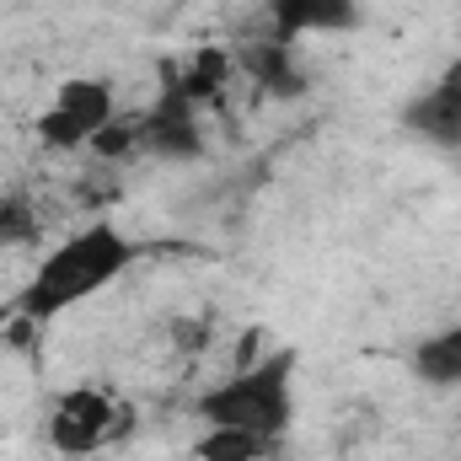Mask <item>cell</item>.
<instances>
[{
    "instance_id": "obj_1",
    "label": "cell",
    "mask_w": 461,
    "mask_h": 461,
    "mask_svg": "<svg viewBox=\"0 0 461 461\" xmlns=\"http://www.w3.org/2000/svg\"><path fill=\"white\" fill-rule=\"evenodd\" d=\"M134 258H140V247L118 226H108V221L81 226L76 236H65L59 247L43 252V263L32 268V279L16 295V312L27 322H54L65 312H76L81 301L103 295L108 285H118Z\"/></svg>"
},
{
    "instance_id": "obj_2",
    "label": "cell",
    "mask_w": 461,
    "mask_h": 461,
    "mask_svg": "<svg viewBox=\"0 0 461 461\" xmlns=\"http://www.w3.org/2000/svg\"><path fill=\"white\" fill-rule=\"evenodd\" d=\"M199 419L279 440L295 419V354H268L247 370H230L199 397Z\"/></svg>"
},
{
    "instance_id": "obj_3",
    "label": "cell",
    "mask_w": 461,
    "mask_h": 461,
    "mask_svg": "<svg viewBox=\"0 0 461 461\" xmlns=\"http://www.w3.org/2000/svg\"><path fill=\"white\" fill-rule=\"evenodd\" d=\"M113 86L108 81H92V76H70L59 81L54 103L38 113V145L49 150H81L92 140H103L113 129Z\"/></svg>"
},
{
    "instance_id": "obj_4",
    "label": "cell",
    "mask_w": 461,
    "mask_h": 461,
    "mask_svg": "<svg viewBox=\"0 0 461 461\" xmlns=\"http://www.w3.org/2000/svg\"><path fill=\"white\" fill-rule=\"evenodd\" d=\"M118 435V402L97 386H70L49 408V446L59 456H92Z\"/></svg>"
},
{
    "instance_id": "obj_5",
    "label": "cell",
    "mask_w": 461,
    "mask_h": 461,
    "mask_svg": "<svg viewBox=\"0 0 461 461\" xmlns=\"http://www.w3.org/2000/svg\"><path fill=\"white\" fill-rule=\"evenodd\" d=\"M402 123H408L413 134L435 140V145L461 150V70L446 76L440 86H429L424 97H413V103L402 108Z\"/></svg>"
},
{
    "instance_id": "obj_6",
    "label": "cell",
    "mask_w": 461,
    "mask_h": 461,
    "mask_svg": "<svg viewBox=\"0 0 461 461\" xmlns=\"http://www.w3.org/2000/svg\"><path fill=\"white\" fill-rule=\"evenodd\" d=\"M274 22L285 32H348L359 22V0H274Z\"/></svg>"
},
{
    "instance_id": "obj_7",
    "label": "cell",
    "mask_w": 461,
    "mask_h": 461,
    "mask_svg": "<svg viewBox=\"0 0 461 461\" xmlns=\"http://www.w3.org/2000/svg\"><path fill=\"white\" fill-rule=\"evenodd\" d=\"M413 375H419L424 386H440V392L461 386V322L429 333L424 344L413 348Z\"/></svg>"
},
{
    "instance_id": "obj_8",
    "label": "cell",
    "mask_w": 461,
    "mask_h": 461,
    "mask_svg": "<svg viewBox=\"0 0 461 461\" xmlns=\"http://www.w3.org/2000/svg\"><path fill=\"white\" fill-rule=\"evenodd\" d=\"M274 440L252 435V429H226V424H204L194 456L199 461H268Z\"/></svg>"
}]
</instances>
